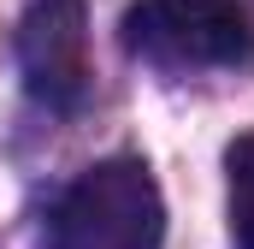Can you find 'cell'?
I'll return each instance as SVG.
<instances>
[{"label":"cell","instance_id":"1","mask_svg":"<svg viewBox=\"0 0 254 249\" xmlns=\"http://www.w3.org/2000/svg\"><path fill=\"white\" fill-rule=\"evenodd\" d=\"M166 232V202L142 160H101L60 196V249H154Z\"/></svg>","mask_w":254,"mask_h":249},{"label":"cell","instance_id":"3","mask_svg":"<svg viewBox=\"0 0 254 249\" xmlns=\"http://www.w3.org/2000/svg\"><path fill=\"white\" fill-rule=\"evenodd\" d=\"M18 71L36 101L71 113L89 95V6L83 0H30L18 18Z\"/></svg>","mask_w":254,"mask_h":249},{"label":"cell","instance_id":"4","mask_svg":"<svg viewBox=\"0 0 254 249\" xmlns=\"http://www.w3.org/2000/svg\"><path fill=\"white\" fill-rule=\"evenodd\" d=\"M231 178V249H254V130L225 148Z\"/></svg>","mask_w":254,"mask_h":249},{"label":"cell","instance_id":"2","mask_svg":"<svg viewBox=\"0 0 254 249\" xmlns=\"http://www.w3.org/2000/svg\"><path fill=\"white\" fill-rule=\"evenodd\" d=\"M125 48L154 65H249L254 12L243 0H136L125 12Z\"/></svg>","mask_w":254,"mask_h":249}]
</instances>
